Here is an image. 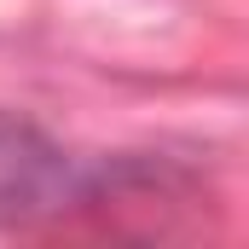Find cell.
Returning <instances> with one entry per match:
<instances>
[{"label":"cell","instance_id":"cell-1","mask_svg":"<svg viewBox=\"0 0 249 249\" xmlns=\"http://www.w3.org/2000/svg\"><path fill=\"white\" fill-rule=\"evenodd\" d=\"M110 186V168L75 162L41 127L0 110V226H35L93 203Z\"/></svg>","mask_w":249,"mask_h":249}]
</instances>
